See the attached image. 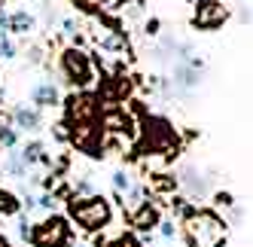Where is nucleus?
I'll return each mask as SVG.
<instances>
[{
  "label": "nucleus",
  "mask_w": 253,
  "mask_h": 247,
  "mask_svg": "<svg viewBox=\"0 0 253 247\" xmlns=\"http://www.w3.org/2000/svg\"><path fill=\"white\" fill-rule=\"evenodd\" d=\"M70 217H74L85 232H98L110 223L113 210H110V202L101 199V196H88V199H74L70 202Z\"/></svg>",
  "instance_id": "f257e3e1"
},
{
  "label": "nucleus",
  "mask_w": 253,
  "mask_h": 247,
  "mask_svg": "<svg viewBox=\"0 0 253 247\" xmlns=\"http://www.w3.org/2000/svg\"><path fill=\"white\" fill-rule=\"evenodd\" d=\"M101 122V104L95 95L80 92L67 98V125L80 128V125H98Z\"/></svg>",
  "instance_id": "f03ea898"
},
{
  "label": "nucleus",
  "mask_w": 253,
  "mask_h": 247,
  "mask_svg": "<svg viewBox=\"0 0 253 247\" xmlns=\"http://www.w3.org/2000/svg\"><path fill=\"white\" fill-rule=\"evenodd\" d=\"M67 241H70V226L64 217H49L31 229L34 247H67Z\"/></svg>",
  "instance_id": "7ed1b4c3"
},
{
  "label": "nucleus",
  "mask_w": 253,
  "mask_h": 247,
  "mask_svg": "<svg viewBox=\"0 0 253 247\" xmlns=\"http://www.w3.org/2000/svg\"><path fill=\"white\" fill-rule=\"evenodd\" d=\"M61 67L70 82H77V85L92 82V64H88V55L83 49H67L61 55Z\"/></svg>",
  "instance_id": "20e7f679"
},
{
  "label": "nucleus",
  "mask_w": 253,
  "mask_h": 247,
  "mask_svg": "<svg viewBox=\"0 0 253 247\" xmlns=\"http://www.w3.org/2000/svg\"><path fill=\"white\" fill-rule=\"evenodd\" d=\"M226 22V6L220 0H198L192 9V25L202 31H213Z\"/></svg>",
  "instance_id": "39448f33"
},
{
  "label": "nucleus",
  "mask_w": 253,
  "mask_h": 247,
  "mask_svg": "<svg viewBox=\"0 0 253 247\" xmlns=\"http://www.w3.org/2000/svg\"><path fill=\"white\" fill-rule=\"evenodd\" d=\"M143 137H147L150 150H165V147H171L174 131H171V125H168L165 119L147 116V119H143Z\"/></svg>",
  "instance_id": "423d86ee"
},
{
  "label": "nucleus",
  "mask_w": 253,
  "mask_h": 247,
  "mask_svg": "<svg viewBox=\"0 0 253 247\" xmlns=\"http://www.w3.org/2000/svg\"><path fill=\"white\" fill-rule=\"evenodd\" d=\"M131 226L140 229V232H150L153 226H159V210H156L153 205H140L137 214L131 217Z\"/></svg>",
  "instance_id": "0eeeda50"
},
{
  "label": "nucleus",
  "mask_w": 253,
  "mask_h": 247,
  "mask_svg": "<svg viewBox=\"0 0 253 247\" xmlns=\"http://www.w3.org/2000/svg\"><path fill=\"white\" fill-rule=\"evenodd\" d=\"M55 98H58V92H55L52 82H40L37 89H34V101L43 104V107H46V104H55Z\"/></svg>",
  "instance_id": "6e6552de"
},
{
  "label": "nucleus",
  "mask_w": 253,
  "mask_h": 247,
  "mask_svg": "<svg viewBox=\"0 0 253 247\" xmlns=\"http://www.w3.org/2000/svg\"><path fill=\"white\" fill-rule=\"evenodd\" d=\"M15 122H19V128H37L40 125V116L34 113V110L19 107V110H15Z\"/></svg>",
  "instance_id": "1a4fd4ad"
},
{
  "label": "nucleus",
  "mask_w": 253,
  "mask_h": 247,
  "mask_svg": "<svg viewBox=\"0 0 253 247\" xmlns=\"http://www.w3.org/2000/svg\"><path fill=\"white\" fill-rule=\"evenodd\" d=\"M15 210H19V199L12 192L0 189V214H15Z\"/></svg>",
  "instance_id": "9d476101"
},
{
  "label": "nucleus",
  "mask_w": 253,
  "mask_h": 247,
  "mask_svg": "<svg viewBox=\"0 0 253 247\" xmlns=\"http://www.w3.org/2000/svg\"><path fill=\"white\" fill-rule=\"evenodd\" d=\"M9 25H12V31H19V34H22V31L31 28V15H28V12H15L12 19H9Z\"/></svg>",
  "instance_id": "9b49d317"
},
{
  "label": "nucleus",
  "mask_w": 253,
  "mask_h": 247,
  "mask_svg": "<svg viewBox=\"0 0 253 247\" xmlns=\"http://www.w3.org/2000/svg\"><path fill=\"white\" fill-rule=\"evenodd\" d=\"M77 6H83V9H98L101 0H77Z\"/></svg>",
  "instance_id": "f8f14e48"
},
{
  "label": "nucleus",
  "mask_w": 253,
  "mask_h": 247,
  "mask_svg": "<svg viewBox=\"0 0 253 247\" xmlns=\"http://www.w3.org/2000/svg\"><path fill=\"white\" fill-rule=\"evenodd\" d=\"M116 186H119V189H128V174L119 171V174H116Z\"/></svg>",
  "instance_id": "ddd939ff"
},
{
  "label": "nucleus",
  "mask_w": 253,
  "mask_h": 247,
  "mask_svg": "<svg viewBox=\"0 0 253 247\" xmlns=\"http://www.w3.org/2000/svg\"><path fill=\"white\" fill-rule=\"evenodd\" d=\"M110 247H137V244H134L131 238H119V241H113Z\"/></svg>",
  "instance_id": "4468645a"
},
{
  "label": "nucleus",
  "mask_w": 253,
  "mask_h": 247,
  "mask_svg": "<svg viewBox=\"0 0 253 247\" xmlns=\"http://www.w3.org/2000/svg\"><path fill=\"white\" fill-rule=\"evenodd\" d=\"M0 247H12V244H9V241H6L3 235H0Z\"/></svg>",
  "instance_id": "2eb2a0df"
}]
</instances>
